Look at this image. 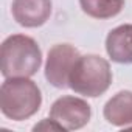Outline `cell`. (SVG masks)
I'll return each mask as SVG.
<instances>
[{"label": "cell", "instance_id": "cell-1", "mask_svg": "<svg viewBox=\"0 0 132 132\" xmlns=\"http://www.w3.org/2000/svg\"><path fill=\"white\" fill-rule=\"evenodd\" d=\"M42 64L37 42L25 34L8 36L0 48V70L5 78H30Z\"/></svg>", "mask_w": 132, "mask_h": 132}, {"label": "cell", "instance_id": "cell-2", "mask_svg": "<svg viewBox=\"0 0 132 132\" xmlns=\"http://www.w3.org/2000/svg\"><path fill=\"white\" fill-rule=\"evenodd\" d=\"M42 93L37 84L28 78H5L0 87V109L13 121H23L37 113Z\"/></svg>", "mask_w": 132, "mask_h": 132}, {"label": "cell", "instance_id": "cell-3", "mask_svg": "<svg viewBox=\"0 0 132 132\" xmlns=\"http://www.w3.org/2000/svg\"><path fill=\"white\" fill-rule=\"evenodd\" d=\"M112 84V70L109 62L98 54H86L78 59L70 73L69 87L82 96L96 98Z\"/></svg>", "mask_w": 132, "mask_h": 132}, {"label": "cell", "instance_id": "cell-4", "mask_svg": "<svg viewBox=\"0 0 132 132\" xmlns=\"http://www.w3.org/2000/svg\"><path fill=\"white\" fill-rule=\"evenodd\" d=\"M81 57L79 51L70 44H57L48 50L45 62V78L56 89H67L70 73Z\"/></svg>", "mask_w": 132, "mask_h": 132}, {"label": "cell", "instance_id": "cell-5", "mask_svg": "<svg viewBox=\"0 0 132 132\" xmlns=\"http://www.w3.org/2000/svg\"><path fill=\"white\" fill-rule=\"evenodd\" d=\"M92 110L86 100L76 96H61L50 109V118L54 120L62 130H76L84 127L90 120Z\"/></svg>", "mask_w": 132, "mask_h": 132}, {"label": "cell", "instance_id": "cell-6", "mask_svg": "<svg viewBox=\"0 0 132 132\" xmlns=\"http://www.w3.org/2000/svg\"><path fill=\"white\" fill-rule=\"evenodd\" d=\"M11 13L20 27L37 28L51 14V0H13Z\"/></svg>", "mask_w": 132, "mask_h": 132}, {"label": "cell", "instance_id": "cell-7", "mask_svg": "<svg viewBox=\"0 0 132 132\" xmlns=\"http://www.w3.org/2000/svg\"><path fill=\"white\" fill-rule=\"evenodd\" d=\"M106 51L113 62L132 64V23H124L109 31Z\"/></svg>", "mask_w": 132, "mask_h": 132}, {"label": "cell", "instance_id": "cell-8", "mask_svg": "<svg viewBox=\"0 0 132 132\" xmlns=\"http://www.w3.org/2000/svg\"><path fill=\"white\" fill-rule=\"evenodd\" d=\"M103 115L109 124L123 127L132 124V92L121 90L113 95L104 106Z\"/></svg>", "mask_w": 132, "mask_h": 132}, {"label": "cell", "instance_id": "cell-9", "mask_svg": "<svg viewBox=\"0 0 132 132\" xmlns=\"http://www.w3.org/2000/svg\"><path fill=\"white\" fill-rule=\"evenodd\" d=\"M81 10L93 19H112L124 8V0H79Z\"/></svg>", "mask_w": 132, "mask_h": 132}]
</instances>
